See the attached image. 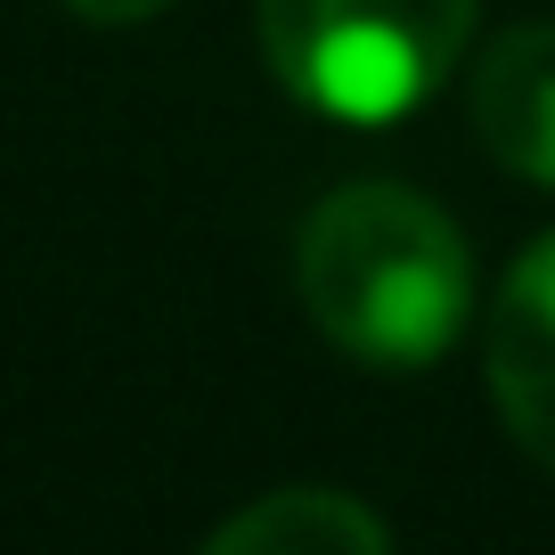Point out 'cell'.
<instances>
[{
  "mask_svg": "<svg viewBox=\"0 0 555 555\" xmlns=\"http://www.w3.org/2000/svg\"><path fill=\"white\" fill-rule=\"evenodd\" d=\"M212 555H384L392 531L384 515H367L344 490H270V499L237 506L229 522H212Z\"/></svg>",
  "mask_w": 555,
  "mask_h": 555,
  "instance_id": "5",
  "label": "cell"
},
{
  "mask_svg": "<svg viewBox=\"0 0 555 555\" xmlns=\"http://www.w3.org/2000/svg\"><path fill=\"white\" fill-rule=\"evenodd\" d=\"M482 0H261L270 74L327 122H400L466 57Z\"/></svg>",
  "mask_w": 555,
  "mask_h": 555,
  "instance_id": "2",
  "label": "cell"
},
{
  "mask_svg": "<svg viewBox=\"0 0 555 555\" xmlns=\"http://www.w3.org/2000/svg\"><path fill=\"white\" fill-rule=\"evenodd\" d=\"M482 360H490L499 416L555 474V229L506 270L499 302H490V327H482Z\"/></svg>",
  "mask_w": 555,
  "mask_h": 555,
  "instance_id": "3",
  "label": "cell"
},
{
  "mask_svg": "<svg viewBox=\"0 0 555 555\" xmlns=\"http://www.w3.org/2000/svg\"><path fill=\"white\" fill-rule=\"evenodd\" d=\"M474 131L531 189H555V25H515L474 66Z\"/></svg>",
  "mask_w": 555,
  "mask_h": 555,
  "instance_id": "4",
  "label": "cell"
},
{
  "mask_svg": "<svg viewBox=\"0 0 555 555\" xmlns=\"http://www.w3.org/2000/svg\"><path fill=\"white\" fill-rule=\"evenodd\" d=\"M302 311L360 367H434L474 319V254L434 196L351 180L302 221Z\"/></svg>",
  "mask_w": 555,
  "mask_h": 555,
  "instance_id": "1",
  "label": "cell"
},
{
  "mask_svg": "<svg viewBox=\"0 0 555 555\" xmlns=\"http://www.w3.org/2000/svg\"><path fill=\"white\" fill-rule=\"evenodd\" d=\"M74 17H90V25H139V17H156L164 0H66Z\"/></svg>",
  "mask_w": 555,
  "mask_h": 555,
  "instance_id": "6",
  "label": "cell"
}]
</instances>
